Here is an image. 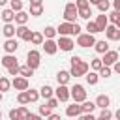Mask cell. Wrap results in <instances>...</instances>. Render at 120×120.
<instances>
[{
    "label": "cell",
    "mask_w": 120,
    "mask_h": 120,
    "mask_svg": "<svg viewBox=\"0 0 120 120\" xmlns=\"http://www.w3.org/2000/svg\"><path fill=\"white\" fill-rule=\"evenodd\" d=\"M112 120H114V118H112Z\"/></svg>",
    "instance_id": "62"
},
{
    "label": "cell",
    "mask_w": 120,
    "mask_h": 120,
    "mask_svg": "<svg viewBox=\"0 0 120 120\" xmlns=\"http://www.w3.org/2000/svg\"><path fill=\"white\" fill-rule=\"evenodd\" d=\"M58 103H60V101H58V99H56V98L52 96L51 99H47V103H45V105H49L51 109H54V107H58Z\"/></svg>",
    "instance_id": "46"
},
{
    "label": "cell",
    "mask_w": 120,
    "mask_h": 120,
    "mask_svg": "<svg viewBox=\"0 0 120 120\" xmlns=\"http://www.w3.org/2000/svg\"><path fill=\"white\" fill-rule=\"evenodd\" d=\"M101 68H103L101 58H92V60H90V71H96V73H98Z\"/></svg>",
    "instance_id": "30"
},
{
    "label": "cell",
    "mask_w": 120,
    "mask_h": 120,
    "mask_svg": "<svg viewBox=\"0 0 120 120\" xmlns=\"http://www.w3.org/2000/svg\"><path fill=\"white\" fill-rule=\"evenodd\" d=\"M2 47H4L6 54H15V52H17V49H19V41H17L15 38H11V39H6Z\"/></svg>",
    "instance_id": "12"
},
{
    "label": "cell",
    "mask_w": 120,
    "mask_h": 120,
    "mask_svg": "<svg viewBox=\"0 0 120 120\" xmlns=\"http://www.w3.org/2000/svg\"><path fill=\"white\" fill-rule=\"evenodd\" d=\"M8 75H13V77H17V75H19V64H15V66L8 68Z\"/></svg>",
    "instance_id": "45"
},
{
    "label": "cell",
    "mask_w": 120,
    "mask_h": 120,
    "mask_svg": "<svg viewBox=\"0 0 120 120\" xmlns=\"http://www.w3.org/2000/svg\"><path fill=\"white\" fill-rule=\"evenodd\" d=\"M69 79H71V75H69V71H66V69H60V71L56 73V81H58V84H68Z\"/></svg>",
    "instance_id": "25"
},
{
    "label": "cell",
    "mask_w": 120,
    "mask_h": 120,
    "mask_svg": "<svg viewBox=\"0 0 120 120\" xmlns=\"http://www.w3.org/2000/svg\"><path fill=\"white\" fill-rule=\"evenodd\" d=\"M96 24L99 28V32H105V28L109 26V19H107V13H101L96 17Z\"/></svg>",
    "instance_id": "20"
},
{
    "label": "cell",
    "mask_w": 120,
    "mask_h": 120,
    "mask_svg": "<svg viewBox=\"0 0 120 120\" xmlns=\"http://www.w3.org/2000/svg\"><path fill=\"white\" fill-rule=\"evenodd\" d=\"M98 118H101V120H112V111L107 107V109H101V112H99V116Z\"/></svg>",
    "instance_id": "40"
},
{
    "label": "cell",
    "mask_w": 120,
    "mask_h": 120,
    "mask_svg": "<svg viewBox=\"0 0 120 120\" xmlns=\"http://www.w3.org/2000/svg\"><path fill=\"white\" fill-rule=\"evenodd\" d=\"M84 79H86V82H88L90 86H94V84H98V81H99V75H98L96 71H88V73L84 75Z\"/></svg>",
    "instance_id": "27"
},
{
    "label": "cell",
    "mask_w": 120,
    "mask_h": 120,
    "mask_svg": "<svg viewBox=\"0 0 120 120\" xmlns=\"http://www.w3.org/2000/svg\"><path fill=\"white\" fill-rule=\"evenodd\" d=\"M96 120H101V118H96Z\"/></svg>",
    "instance_id": "61"
},
{
    "label": "cell",
    "mask_w": 120,
    "mask_h": 120,
    "mask_svg": "<svg viewBox=\"0 0 120 120\" xmlns=\"http://www.w3.org/2000/svg\"><path fill=\"white\" fill-rule=\"evenodd\" d=\"M81 114H82V112H81V103H71V105L66 107V116L77 118V116H81Z\"/></svg>",
    "instance_id": "15"
},
{
    "label": "cell",
    "mask_w": 120,
    "mask_h": 120,
    "mask_svg": "<svg viewBox=\"0 0 120 120\" xmlns=\"http://www.w3.org/2000/svg\"><path fill=\"white\" fill-rule=\"evenodd\" d=\"M94 103H96V107H99V109H107V107L111 105V98H109L107 94H99Z\"/></svg>",
    "instance_id": "16"
},
{
    "label": "cell",
    "mask_w": 120,
    "mask_h": 120,
    "mask_svg": "<svg viewBox=\"0 0 120 120\" xmlns=\"http://www.w3.org/2000/svg\"><path fill=\"white\" fill-rule=\"evenodd\" d=\"M77 17H79V9L75 8V4L73 2L66 4V8H64V22H75Z\"/></svg>",
    "instance_id": "4"
},
{
    "label": "cell",
    "mask_w": 120,
    "mask_h": 120,
    "mask_svg": "<svg viewBox=\"0 0 120 120\" xmlns=\"http://www.w3.org/2000/svg\"><path fill=\"white\" fill-rule=\"evenodd\" d=\"M54 98H56L58 101H62V103L69 101L71 98H69V88H68V84H58V88L54 90Z\"/></svg>",
    "instance_id": "8"
},
{
    "label": "cell",
    "mask_w": 120,
    "mask_h": 120,
    "mask_svg": "<svg viewBox=\"0 0 120 120\" xmlns=\"http://www.w3.org/2000/svg\"><path fill=\"white\" fill-rule=\"evenodd\" d=\"M11 86H13L15 90H19V92H24V90H28V88H30V82H28V79H24V77L17 75V77H13V79H11Z\"/></svg>",
    "instance_id": "7"
},
{
    "label": "cell",
    "mask_w": 120,
    "mask_h": 120,
    "mask_svg": "<svg viewBox=\"0 0 120 120\" xmlns=\"http://www.w3.org/2000/svg\"><path fill=\"white\" fill-rule=\"evenodd\" d=\"M43 41H45V38H43L41 32H32V36H30V43L32 45H43Z\"/></svg>",
    "instance_id": "26"
},
{
    "label": "cell",
    "mask_w": 120,
    "mask_h": 120,
    "mask_svg": "<svg viewBox=\"0 0 120 120\" xmlns=\"http://www.w3.org/2000/svg\"><path fill=\"white\" fill-rule=\"evenodd\" d=\"M17 114H19V120H28V114H30V111L26 109V105H21V107L17 109Z\"/></svg>",
    "instance_id": "34"
},
{
    "label": "cell",
    "mask_w": 120,
    "mask_h": 120,
    "mask_svg": "<svg viewBox=\"0 0 120 120\" xmlns=\"http://www.w3.org/2000/svg\"><path fill=\"white\" fill-rule=\"evenodd\" d=\"M0 64L8 69V68H11V66H15V64H19V62H17L15 54H6V56H2V58H0Z\"/></svg>",
    "instance_id": "22"
},
{
    "label": "cell",
    "mask_w": 120,
    "mask_h": 120,
    "mask_svg": "<svg viewBox=\"0 0 120 120\" xmlns=\"http://www.w3.org/2000/svg\"><path fill=\"white\" fill-rule=\"evenodd\" d=\"M79 17H81V19H84V21H90V17H92V8L79 9Z\"/></svg>",
    "instance_id": "41"
},
{
    "label": "cell",
    "mask_w": 120,
    "mask_h": 120,
    "mask_svg": "<svg viewBox=\"0 0 120 120\" xmlns=\"http://www.w3.org/2000/svg\"><path fill=\"white\" fill-rule=\"evenodd\" d=\"M30 6H43V0H28Z\"/></svg>",
    "instance_id": "52"
},
{
    "label": "cell",
    "mask_w": 120,
    "mask_h": 120,
    "mask_svg": "<svg viewBox=\"0 0 120 120\" xmlns=\"http://www.w3.org/2000/svg\"><path fill=\"white\" fill-rule=\"evenodd\" d=\"M99 2H101V0H88V4H90V6H98Z\"/></svg>",
    "instance_id": "56"
},
{
    "label": "cell",
    "mask_w": 120,
    "mask_h": 120,
    "mask_svg": "<svg viewBox=\"0 0 120 120\" xmlns=\"http://www.w3.org/2000/svg\"><path fill=\"white\" fill-rule=\"evenodd\" d=\"M101 62H103V66H107V68H112L116 62H118V52L116 51H107L105 54H103V58H101Z\"/></svg>",
    "instance_id": "9"
},
{
    "label": "cell",
    "mask_w": 120,
    "mask_h": 120,
    "mask_svg": "<svg viewBox=\"0 0 120 120\" xmlns=\"http://www.w3.org/2000/svg\"><path fill=\"white\" fill-rule=\"evenodd\" d=\"M56 34L58 36H68L71 38L73 36V22H60L56 26Z\"/></svg>",
    "instance_id": "10"
},
{
    "label": "cell",
    "mask_w": 120,
    "mask_h": 120,
    "mask_svg": "<svg viewBox=\"0 0 120 120\" xmlns=\"http://www.w3.org/2000/svg\"><path fill=\"white\" fill-rule=\"evenodd\" d=\"M6 4H8V0H0V8H4Z\"/></svg>",
    "instance_id": "57"
},
{
    "label": "cell",
    "mask_w": 120,
    "mask_h": 120,
    "mask_svg": "<svg viewBox=\"0 0 120 120\" xmlns=\"http://www.w3.org/2000/svg\"><path fill=\"white\" fill-rule=\"evenodd\" d=\"M112 116H114V120H120V109H116V111L112 112Z\"/></svg>",
    "instance_id": "55"
},
{
    "label": "cell",
    "mask_w": 120,
    "mask_h": 120,
    "mask_svg": "<svg viewBox=\"0 0 120 120\" xmlns=\"http://www.w3.org/2000/svg\"><path fill=\"white\" fill-rule=\"evenodd\" d=\"M114 26H116V28H118V30H120V19H118V21H116V24H114Z\"/></svg>",
    "instance_id": "58"
},
{
    "label": "cell",
    "mask_w": 120,
    "mask_h": 120,
    "mask_svg": "<svg viewBox=\"0 0 120 120\" xmlns=\"http://www.w3.org/2000/svg\"><path fill=\"white\" fill-rule=\"evenodd\" d=\"M15 36L19 38V39H22V41H30V36H32V30L24 24V26H17V32H15Z\"/></svg>",
    "instance_id": "14"
},
{
    "label": "cell",
    "mask_w": 120,
    "mask_h": 120,
    "mask_svg": "<svg viewBox=\"0 0 120 120\" xmlns=\"http://www.w3.org/2000/svg\"><path fill=\"white\" fill-rule=\"evenodd\" d=\"M112 71H114V73H118V75H120V60H118V62H116V64H114V66H112Z\"/></svg>",
    "instance_id": "54"
},
{
    "label": "cell",
    "mask_w": 120,
    "mask_h": 120,
    "mask_svg": "<svg viewBox=\"0 0 120 120\" xmlns=\"http://www.w3.org/2000/svg\"><path fill=\"white\" fill-rule=\"evenodd\" d=\"M98 75H99V77H103V79H109V77L112 75V68H107V66H103V68L98 71Z\"/></svg>",
    "instance_id": "39"
},
{
    "label": "cell",
    "mask_w": 120,
    "mask_h": 120,
    "mask_svg": "<svg viewBox=\"0 0 120 120\" xmlns=\"http://www.w3.org/2000/svg\"><path fill=\"white\" fill-rule=\"evenodd\" d=\"M107 19H109V24H116V21H118V19H120V13H118V11H114V9H112V11H111V13H109V15H107Z\"/></svg>",
    "instance_id": "43"
},
{
    "label": "cell",
    "mask_w": 120,
    "mask_h": 120,
    "mask_svg": "<svg viewBox=\"0 0 120 120\" xmlns=\"http://www.w3.org/2000/svg\"><path fill=\"white\" fill-rule=\"evenodd\" d=\"M9 120H19V114H17V109H11V111H9Z\"/></svg>",
    "instance_id": "49"
},
{
    "label": "cell",
    "mask_w": 120,
    "mask_h": 120,
    "mask_svg": "<svg viewBox=\"0 0 120 120\" xmlns=\"http://www.w3.org/2000/svg\"><path fill=\"white\" fill-rule=\"evenodd\" d=\"M9 8H11L15 13H19V11H22L24 4H22V0H9Z\"/></svg>",
    "instance_id": "32"
},
{
    "label": "cell",
    "mask_w": 120,
    "mask_h": 120,
    "mask_svg": "<svg viewBox=\"0 0 120 120\" xmlns=\"http://www.w3.org/2000/svg\"><path fill=\"white\" fill-rule=\"evenodd\" d=\"M28 120H43V116H39V114H34V112H30V114H28Z\"/></svg>",
    "instance_id": "50"
},
{
    "label": "cell",
    "mask_w": 120,
    "mask_h": 120,
    "mask_svg": "<svg viewBox=\"0 0 120 120\" xmlns=\"http://www.w3.org/2000/svg\"><path fill=\"white\" fill-rule=\"evenodd\" d=\"M2 99H4V94H2V92H0V101H2Z\"/></svg>",
    "instance_id": "59"
},
{
    "label": "cell",
    "mask_w": 120,
    "mask_h": 120,
    "mask_svg": "<svg viewBox=\"0 0 120 120\" xmlns=\"http://www.w3.org/2000/svg\"><path fill=\"white\" fill-rule=\"evenodd\" d=\"M98 9H99L101 13H107V11L111 9V2H109V0H101V2L98 4Z\"/></svg>",
    "instance_id": "42"
},
{
    "label": "cell",
    "mask_w": 120,
    "mask_h": 120,
    "mask_svg": "<svg viewBox=\"0 0 120 120\" xmlns=\"http://www.w3.org/2000/svg\"><path fill=\"white\" fill-rule=\"evenodd\" d=\"M39 64H41V52L36 51V49H30V51L26 52V66L36 71V69L39 68Z\"/></svg>",
    "instance_id": "2"
},
{
    "label": "cell",
    "mask_w": 120,
    "mask_h": 120,
    "mask_svg": "<svg viewBox=\"0 0 120 120\" xmlns=\"http://www.w3.org/2000/svg\"><path fill=\"white\" fill-rule=\"evenodd\" d=\"M19 75H21V77H24V79H28V77H32V75H34V69H30L26 64H24V66H19Z\"/></svg>",
    "instance_id": "31"
},
{
    "label": "cell",
    "mask_w": 120,
    "mask_h": 120,
    "mask_svg": "<svg viewBox=\"0 0 120 120\" xmlns=\"http://www.w3.org/2000/svg\"><path fill=\"white\" fill-rule=\"evenodd\" d=\"M28 15H32V17H39V15H43V6H30Z\"/></svg>",
    "instance_id": "35"
},
{
    "label": "cell",
    "mask_w": 120,
    "mask_h": 120,
    "mask_svg": "<svg viewBox=\"0 0 120 120\" xmlns=\"http://www.w3.org/2000/svg\"><path fill=\"white\" fill-rule=\"evenodd\" d=\"M41 47H43L45 54H49V56H52V54H56V52H58V45H56V41H54V39H45Z\"/></svg>",
    "instance_id": "13"
},
{
    "label": "cell",
    "mask_w": 120,
    "mask_h": 120,
    "mask_svg": "<svg viewBox=\"0 0 120 120\" xmlns=\"http://www.w3.org/2000/svg\"><path fill=\"white\" fill-rule=\"evenodd\" d=\"M26 94H28V101L30 103H36L38 99H39V90H26Z\"/></svg>",
    "instance_id": "36"
},
{
    "label": "cell",
    "mask_w": 120,
    "mask_h": 120,
    "mask_svg": "<svg viewBox=\"0 0 120 120\" xmlns=\"http://www.w3.org/2000/svg\"><path fill=\"white\" fill-rule=\"evenodd\" d=\"M15 32H17V28H15V24H13V22H8V24H4V28H2V34L6 36V39H11V38H15Z\"/></svg>",
    "instance_id": "21"
},
{
    "label": "cell",
    "mask_w": 120,
    "mask_h": 120,
    "mask_svg": "<svg viewBox=\"0 0 120 120\" xmlns=\"http://www.w3.org/2000/svg\"><path fill=\"white\" fill-rule=\"evenodd\" d=\"M28 19H30V15H28V11H19V13H15V22H17V26H24L26 22H28Z\"/></svg>",
    "instance_id": "19"
},
{
    "label": "cell",
    "mask_w": 120,
    "mask_h": 120,
    "mask_svg": "<svg viewBox=\"0 0 120 120\" xmlns=\"http://www.w3.org/2000/svg\"><path fill=\"white\" fill-rule=\"evenodd\" d=\"M17 103H19V105H28V103H30V101H28V94H26V90L17 94Z\"/></svg>",
    "instance_id": "37"
},
{
    "label": "cell",
    "mask_w": 120,
    "mask_h": 120,
    "mask_svg": "<svg viewBox=\"0 0 120 120\" xmlns=\"http://www.w3.org/2000/svg\"><path fill=\"white\" fill-rule=\"evenodd\" d=\"M56 45H58L60 51H64V52H71L73 47H75V41H73L71 38H68V36H60L58 41H56Z\"/></svg>",
    "instance_id": "6"
},
{
    "label": "cell",
    "mask_w": 120,
    "mask_h": 120,
    "mask_svg": "<svg viewBox=\"0 0 120 120\" xmlns=\"http://www.w3.org/2000/svg\"><path fill=\"white\" fill-rule=\"evenodd\" d=\"M41 34H43L45 39H54V36H56V28H54V26H45Z\"/></svg>",
    "instance_id": "28"
},
{
    "label": "cell",
    "mask_w": 120,
    "mask_h": 120,
    "mask_svg": "<svg viewBox=\"0 0 120 120\" xmlns=\"http://www.w3.org/2000/svg\"><path fill=\"white\" fill-rule=\"evenodd\" d=\"M47 120H62V118H60V114H54V112H51V114L47 116Z\"/></svg>",
    "instance_id": "51"
},
{
    "label": "cell",
    "mask_w": 120,
    "mask_h": 120,
    "mask_svg": "<svg viewBox=\"0 0 120 120\" xmlns=\"http://www.w3.org/2000/svg\"><path fill=\"white\" fill-rule=\"evenodd\" d=\"M98 32H99V28H98L96 21H86V34H92V36H96Z\"/></svg>",
    "instance_id": "29"
},
{
    "label": "cell",
    "mask_w": 120,
    "mask_h": 120,
    "mask_svg": "<svg viewBox=\"0 0 120 120\" xmlns=\"http://www.w3.org/2000/svg\"><path fill=\"white\" fill-rule=\"evenodd\" d=\"M11 88V81L8 79V77H0V92L4 94V92H8Z\"/></svg>",
    "instance_id": "33"
},
{
    "label": "cell",
    "mask_w": 120,
    "mask_h": 120,
    "mask_svg": "<svg viewBox=\"0 0 120 120\" xmlns=\"http://www.w3.org/2000/svg\"><path fill=\"white\" fill-rule=\"evenodd\" d=\"M69 64H71V68H69V75L71 77H84L90 71V64L84 62L81 56H71Z\"/></svg>",
    "instance_id": "1"
},
{
    "label": "cell",
    "mask_w": 120,
    "mask_h": 120,
    "mask_svg": "<svg viewBox=\"0 0 120 120\" xmlns=\"http://www.w3.org/2000/svg\"><path fill=\"white\" fill-rule=\"evenodd\" d=\"M51 112H52V109H51L49 105H39V109H38V114H39V116H43V118H47Z\"/></svg>",
    "instance_id": "38"
},
{
    "label": "cell",
    "mask_w": 120,
    "mask_h": 120,
    "mask_svg": "<svg viewBox=\"0 0 120 120\" xmlns=\"http://www.w3.org/2000/svg\"><path fill=\"white\" fill-rule=\"evenodd\" d=\"M112 8H114V11L120 13V0H114V2H112Z\"/></svg>",
    "instance_id": "53"
},
{
    "label": "cell",
    "mask_w": 120,
    "mask_h": 120,
    "mask_svg": "<svg viewBox=\"0 0 120 120\" xmlns=\"http://www.w3.org/2000/svg\"><path fill=\"white\" fill-rule=\"evenodd\" d=\"M73 4H75V8H77V9H86V8H90L88 0H75Z\"/></svg>",
    "instance_id": "44"
},
{
    "label": "cell",
    "mask_w": 120,
    "mask_h": 120,
    "mask_svg": "<svg viewBox=\"0 0 120 120\" xmlns=\"http://www.w3.org/2000/svg\"><path fill=\"white\" fill-rule=\"evenodd\" d=\"M81 30H82V28H81L77 22H73V36H79V34H82Z\"/></svg>",
    "instance_id": "48"
},
{
    "label": "cell",
    "mask_w": 120,
    "mask_h": 120,
    "mask_svg": "<svg viewBox=\"0 0 120 120\" xmlns=\"http://www.w3.org/2000/svg\"><path fill=\"white\" fill-rule=\"evenodd\" d=\"M94 43H96V38L92 36V34H79L77 36V41H75V45H79V47H82V49H88V47H94Z\"/></svg>",
    "instance_id": "5"
},
{
    "label": "cell",
    "mask_w": 120,
    "mask_h": 120,
    "mask_svg": "<svg viewBox=\"0 0 120 120\" xmlns=\"http://www.w3.org/2000/svg\"><path fill=\"white\" fill-rule=\"evenodd\" d=\"M94 109H96V103H94V101L84 99V101L81 103V112H82V114H92V112H94Z\"/></svg>",
    "instance_id": "24"
},
{
    "label": "cell",
    "mask_w": 120,
    "mask_h": 120,
    "mask_svg": "<svg viewBox=\"0 0 120 120\" xmlns=\"http://www.w3.org/2000/svg\"><path fill=\"white\" fill-rule=\"evenodd\" d=\"M105 36H107V41H120V30L114 24H109L105 28Z\"/></svg>",
    "instance_id": "11"
},
{
    "label": "cell",
    "mask_w": 120,
    "mask_h": 120,
    "mask_svg": "<svg viewBox=\"0 0 120 120\" xmlns=\"http://www.w3.org/2000/svg\"><path fill=\"white\" fill-rule=\"evenodd\" d=\"M94 49H96V52H99V54H105L107 51H109V41H105V39H96V43H94Z\"/></svg>",
    "instance_id": "23"
},
{
    "label": "cell",
    "mask_w": 120,
    "mask_h": 120,
    "mask_svg": "<svg viewBox=\"0 0 120 120\" xmlns=\"http://www.w3.org/2000/svg\"><path fill=\"white\" fill-rule=\"evenodd\" d=\"M0 120H2V111H0Z\"/></svg>",
    "instance_id": "60"
},
{
    "label": "cell",
    "mask_w": 120,
    "mask_h": 120,
    "mask_svg": "<svg viewBox=\"0 0 120 120\" xmlns=\"http://www.w3.org/2000/svg\"><path fill=\"white\" fill-rule=\"evenodd\" d=\"M69 98L73 99V103H82L86 99V90L82 84H75L69 88Z\"/></svg>",
    "instance_id": "3"
},
{
    "label": "cell",
    "mask_w": 120,
    "mask_h": 120,
    "mask_svg": "<svg viewBox=\"0 0 120 120\" xmlns=\"http://www.w3.org/2000/svg\"><path fill=\"white\" fill-rule=\"evenodd\" d=\"M77 120H96V116L94 114H81V116H77Z\"/></svg>",
    "instance_id": "47"
},
{
    "label": "cell",
    "mask_w": 120,
    "mask_h": 120,
    "mask_svg": "<svg viewBox=\"0 0 120 120\" xmlns=\"http://www.w3.org/2000/svg\"><path fill=\"white\" fill-rule=\"evenodd\" d=\"M2 21H4V24H8V22H15V11L11 9V8H6V9H2Z\"/></svg>",
    "instance_id": "17"
},
{
    "label": "cell",
    "mask_w": 120,
    "mask_h": 120,
    "mask_svg": "<svg viewBox=\"0 0 120 120\" xmlns=\"http://www.w3.org/2000/svg\"><path fill=\"white\" fill-rule=\"evenodd\" d=\"M52 96H54V88H52V86H49V84H43V86L39 88V98H43L45 101H47V99H51Z\"/></svg>",
    "instance_id": "18"
}]
</instances>
